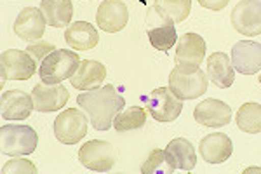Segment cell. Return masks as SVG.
<instances>
[{
    "instance_id": "obj_1",
    "label": "cell",
    "mask_w": 261,
    "mask_h": 174,
    "mask_svg": "<svg viewBox=\"0 0 261 174\" xmlns=\"http://www.w3.org/2000/svg\"><path fill=\"white\" fill-rule=\"evenodd\" d=\"M77 103L89 115L91 124L96 131H108L113 126V120L125 107L124 96L117 92L113 86H103L81 92Z\"/></svg>"
},
{
    "instance_id": "obj_2",
    "label": "cell",
    "mask_w": 261,
    "mask_h": 174,
    "mask_svg": "<svg viewBox=\"0 0 261 174\" xmlns=\"http://www.w3.org/2000/svg\"><path fill=\"white\" fill-rule=\"evenodd\" d=\"M169 89L181 101L195 100L207 91V77L199 66L176 65L169 73Z\"/></svg>"
},
{
    "instance_id": "obj_3",
    "label": "cell",
    "mask_w": 261,
    "mask_h": 174,
    "mask_svg": "<svg viewBox=\"0 0 261 174\" xmlns=\"http://www.w3.org/2000/svg\"><path fill=\"white\" fill-rule=\"evenodd\" d=\"M79 65H81V56L77 53L66 49H56L40 63V80L44 84H49V86L61 84L63 80L73 77Z\"/></svg>"
},
{
    "instance_id": "obj_4",
    "label": "cell",
    "mask_w": 261,
    "mask_h": 174,
    "mask_svg": "<svg viewBox=\"0 0 261 174\" xmlns=\"http://www.w3.org/2000/svg\"><path fill=\"white\" fill-rule=\"evenodd\" d=\"M39 146V134L30 126H2L0 127V150L9 157L30 155Z\"/></svg>"
},
{
    "instance_id": "obj_5",
    "label": "cell",
    "mask_w": 261,
    "mask_h": 174,
    "mask_svg": "<svg viewBox=\"0 0 261 174\" xmlns=\"http://www.w3.org/2000/svg\"><path fill=\"white\" fill-rule=\"evenodd\" d=\"M79 160L89 171L108 172L117 162V148L103 139H92L81 146Z\"/></svg>"
},
{
    "instance_id": "obj_6",
    "label": "cell",
    "mask_w": 261,
    "mask_h": 174,
    "mask_svg": "<svg viewBox=\"0 0 261 174\" xmlns=\"http://www.w3.org/2000/svg\"><path fill=\"white\" fill-rule=\"evenodd\" d=\"M0 71H2V84L0 86H4L6 80H28L35 75L37 61L27 51H4L0 56Z\"/></svg>"
},
{
    "instance_id": "obj_7",
    "label": "cell",
    "mask_w": 261,
    "mask_h": 174,
    "mask_svg": "<svg viewBox=\"0 0 261 174\" xmlns=\"http://www.w3.org/2000/svg\"><path fill=\"white\" fill-rule=\"evenodd\" d=\"M87 134V117L77 108L61 112L54 120V136L63 145H75Z\"/></svg>"
},
{
    "instance_id": "obj_8",
    "label": "cell",
    "mask_w": 261,
    "mask_h": 174,
    "mask_svg": "<svg viewBox=\"0 0 261 174\" xmlns=\"http://www.w3.org/2000/svg\"><path fill=\"white\" fill-rule=\"evenodd\" d=\"M146 110L159 122H172L183 112V101L169 87H157L146 97Z\"/></svg>"
},
{
    "instance_id": "obj_9",
    "label": "cell",
    "mask_w": 261,
    "mask_h": 174,
    "mask_svg": "<svg viewBox=\"0 0 261 174\" xmlns=\"http://www.w3.org/2000/svg\"><path fill=\"white\" fill-rule=\"evenodd\" d=\"M231 24L242 35H261V0H241L231 11Z\"/></svg>"
},
{
    "instance_id": "obj_10",
    "label": "cell",
    "mask_w": 261,
    "mask_h": 174,
    "mask_svg": "<svg viewBox=\"0 0 261 174\" xmlns=\"http://www.w3.org/2000/svg\"><path fill=\"white\" fill-rule=\"evenodd\" d=\"M32 97H33V107H35L37 112L49 113V112H58V110L65 108L70 100V94L63 84L49 86V84L42 82L33 87Z\"/></svg>"
},
{
    "instance_id": "obj_11",
    "label": "cell",
    "mask_w": 261,
    "mask_h": 174,
    "mask_svg": "<svg viewBox=\"0 0 261 174\" xmlns=\"http://www.w3.org/2000/svg\"><path fill=\"white\" fill-rule=\"evenodd\" d=\"M231 63L242 75H254L261 70V44L252 40H239L231 47Z\"/></svg>"
},
{
    "instance_id": "obj_12",
    "label": "cell",
    "mask_w": 261,
    "mask_h": 174,
    "mask_svg": "<svg viewBox=\"0 0 261 174\" xmlns=\"http://www.w3.org/2000/svg\"><path fill=\"white\" fill-rule=\"evenodd\" d=\"M129 21V9L122 0H105L98 7L96 23L107 33H117L125 28Z\"/></svg>"
},
{
    "instance_id": "obj_13",
    "label": "cell",
    "mask_w": 261,
    "mask_h": 174,
    "mask_svg": "<svg viewBox=\"0 0 261 174\" xmlns=\"http://www.w3.org/2000/svg\"><path fill=\"white\" fill-rule=\"evenodd\" d=\"M193 118L197 124L205 127H223L228 126L231 120V108L225 101L220 100H205L200 101L193 110Z\"/></svg>"
},
{
    "instance_id": "obj_14",
    "label": "cell",
    "mask_w": 261,
    "mask_h": 174,
    "mask_svg": "<svg viewBox=\"0 0 261 174\" xmlns=\"http://www.w3.org/2000/svg\"><path fill=\"white\" fill-rule=\"evenodd\" d=\"M45 21L42 11L37 7H24L14 21V33L24 42H37L45 32Z\"/></svg>"
},
{
    "instance_id": "obj_15",
    "label": "cell",
    "mask_w": 261,
    "mask_h": 174,
    "mask_svg": "<svg viewBox=\"0 0 261 174\" xmlns=\"http://www.w3.org/2000/svg\"><path fill=\"white\" fill-rule=\"evenodd\" d=\"M0 110H2L4 120H24L30 117L33 107V97L19 89L4 92L0 97Z\"/></svg>"
},
{
    "instance_id": "obj_16",
    "label": "cell",
    "mask_w": 261,
    "mask_h": 174,
    "mask_svg": "<svg viewBox=\"0 0 261 174\" xmlns=\"http://www.w3.org/2000/svg\"><path fill=\"white\" fill-rule=\"evenodd\" d=\"M205 40L199 33H185L178 40L176 49V65L183 66H200V63L205 59Z\"/></svg>"
},
{
    "instance_id": "obj_17",
    "label": "cell",
    "mask_w": 261,
    "mask_h": 174,
    "mask_svg": "<svg viewBox=\"0 0 261 174\" xmlns=\"http://www.w3.org/2000/svg\"><path fill=\"white\" fill-rule=\"evenodd\" d=\"M199 152L202 159L209 164H221L226 162L233 154V143L226 134L213 133L200 139Z\"/></svg>"
},
{
    "instance_id": "obj_18",
    "label": "cell",
    "mask_w": 261,
    "mask_h": 174,
    "mask_svg": "<svg viewBox=\"0 0 261 174\" xmlns=\"http://www.w3.org/2000/svg\"><path fill=\"white\" fill-rule=\"evenodd\" d=\"M105 79H107V66L103 63L94 61V59H84L70 82L77 91H91V89L99 87Z\"/></svg>"
},
{
    "instance_id": "obj_19",
    "label": "cell",
    "mask_w": 261,
    "mask_h": 174,
    "mask_svg": "<svg viewBox=\"0 0 261 174\" xmlns=\"http://www.w3.org/2000/svg\"><path fill=\"white\" fill-rule=\"evenodd\" d=\"M207 77L220 89H228L235 80V68L231 58L225 53H213L207 58Z\"/></svg>"
},
{
    "instance_id": "obj_20",
    "label": "cell",
    "mask_w": 261,
    "mask_h": 174,
    "mask_svg": "<svg viewBox=\"0 0 261 174\" xmlns=\"http://www.w3.org/2000/svg\"><path fill=\"white\" fill-rule=\"evenodd\" d=\"M65 40L75 51H89L94 49L99 42L98 30L87 21L71 23L65 32Z\"/></svg>"
},
{
    "instance_id": "obj_21",
    "label": "cell",
    "mask_w": 261,
    "mask_h": 174,
    "mask_svg": "<svg viewBox=\"0 0 261 174\" xmlns=\"http://www.w3.org/2000/svg\"><path fill=\"white\" fill-rule=\"evenodd\" d=\"M40 11L47 24L53 28H65L70 27L71 16H73V4L71 0H42Z\"/></svg>"
},
{
    "instance_id": "obj_22",
    "label": "cell",
    "mask_w": 261,
    "mask_h": 174,
    "mask_svg": "<svg viewBox=\"0 0 261 174\" xmlns=\"http://www.w3.org/2000/svg\"><path fill=\"white\" fill-rule=\"evenodd\" d=\"M167 154L171 155V159L174 160L176 167L183 169V171H192L197 165V154L193 150L192 141H188L187 138H176L167 145Z\"/></svg>"
},
{
    "instance_id": "obj_23",
    "label": "cell",
    "mask_w": 261,
    "mask_h": 174,
    "mask_svg": "<svg viewBox=\"0 0 261 174\" xmlns=\"http://www.w3.org/2000/svg\"><path fill=\"white\" fill-rule=\"evenodd\" d=\"M153 11L164 21L171 23H181L190 16L192 0H155Z\"/></svg>"
},
{
    "instance_id": "obj_24",
    "label": "cell",
    "mask_w": 261,
    "mask_h": 174,
    "mask_svg": "<svg viewBox=\"0 0 261 174\" xmlns=\"http://www.w3.org/2000/svg\"><path fill=\"white\" fill-rule=\"evenodd\" d=\"M174 171H176L174 160L171 159L167 150H161V148L151 150L150 155L146 157V160L141 165L143 174H172Z\"/></svg>"
},
{
    "instance_id": "obj_25",
    "label": "cell",
    "mask_w": 261,
    "mask_h": 174,
    "mask_svg": "<svg viewBox=\"0 0 261 174\" xmlns=\"http://www.w3.org/2000/svg\"><path fill=\"white\" fill-rule=\"evenodd\" d=\"M237 127L244 133L258 134L261 133V105L244 103L237 112Z\"/></svg>"
},
{
    "instance_id": "obj_26",
    "label": "cell",
    "mask_w": 261,
    "mask_h": 174,
    "mask_svg": "<svg viewBox=\"0 0 261 174\" xmlns=\"http://www.w3.org/2000/svg\"><path fill=\"white\" fill-rule=\"evenodd\" d=\"M148 39H150V44L157 51L167 53V51L178 42V33H176L174 23L166 21L161 27L148 30Z\"/></svg>"
},
{
    "instance_id": "obj_27",
    "label": "cell",
    "mask_w": 261,
    "mask_h": 174,
    "mask_svg": "<svg viewBox=\"0 0 261 174\" xmlns=\"http://www.w3.org/2000/svg\"><path fill=\"white\" fill-rule=\"evenodd\" d=\"M146 122V112L141 107H130L125 112H120L113 120V127L119 133H127V131L141 129Z\"/></svg>"
},
{
    "instance_id": "obj_28",
    "label": "cell",
    "mask_w": 261,
    "mask_h": 174,
    "mask_svg": "<svg viewBox=\"0 0 261 174\" xmlns=\"http://www.w3.org/2000/svg\"><path fill=\"white\" fill-rule=\"evenodd\" d=\"M2 172L4 174H37V167L33 165V162L30 160H24V159H18V157H14V159L11 160V162L4 164L2 167Z\"/></svg>"
},
{
    "instance_id": "obj_29",
    "label": "cell",
    "mask_w": 261,
    "mask_h": 174,
    "mask_svg": "<svg viewBox=\"0 0 261 174\" xmlns=\"http://www.w3.org/2000/svg\"><path fill=\"white\" fill-rule=\"evenodd\" d=\"M53 51H56V47H54V44H50V42H37V44H30L27 47V53L30 54L37 63L44 61Z\"/></svg>"
},
{
    "instance_id": "obj_30",
    "label": "cell",
    "mask_w": 261,
    "mask_h": 174,
    "mask_svg": "<svg viewBox=\"0 0 261 174\" xmlns=\"http://www.w3.org/2000/svg\"><path fill=\"white\" fill-rule=\"evenodd\" d=\"M202 7L205 9H211V11H221L228 6L230 0H197Z\"/></svg>"
},
{
    "instance_id": "obj_31",
    "label": "cell",
    "mask_w": 261,
    "mask_h": 174,
    "mask_svg": "<svg viewBox=\"0 0 261 174\" xmlns=\"http://www.w3.org/2000/svg\"><path fill=\"white\" fill-rule=\"evenodd\" d=\"M259 84H261V77H259Z\"/></svg>"
}]
</instances>
